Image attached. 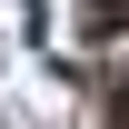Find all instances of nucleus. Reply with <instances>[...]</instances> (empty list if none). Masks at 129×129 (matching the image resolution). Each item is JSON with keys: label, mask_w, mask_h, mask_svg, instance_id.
Instances as JSON below:
<instances>
[{"label": "nucleus", "mask_w": 129, "mask_h": 129, "mask_svg": "<svg viewBox=\"0 0 129 129\" xmlns=\"http://www.w3.org/2000/svg\"><path fill=\"white\" fill-rule=\"evenodd\" d=\"M109 119H119V129H129V80H119V89H109Z\"/></svg>", "instance_id": "nucleus-1"}]
</instances>
